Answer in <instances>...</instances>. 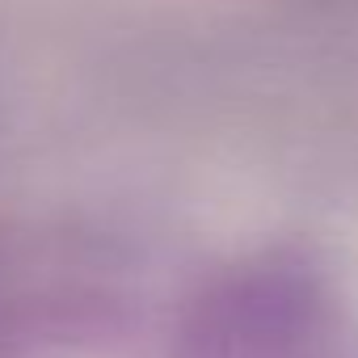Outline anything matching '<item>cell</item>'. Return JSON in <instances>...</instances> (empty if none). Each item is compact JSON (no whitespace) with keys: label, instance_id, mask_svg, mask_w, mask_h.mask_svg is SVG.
I'll return each mask as SVG.
<instances>
[{"label":"cell","instance_id":"obj_1","mask_svg":"<svg viewBox=\"0 0 358 358\" xmlns=\"http://www.w3.org/2000/svg\"><path fill=\"white\" fill-rule=\"evenodd\" d=\"M169 358H354L341 282L308 245L245 253L186 295Z\"/></svg>","mask_w":358,"mask_h":358},{"label":"cell","instance_id":"obj_2","mask_svg":"<svg viewBox=\"0 0 358 358\" xmlns=\"http://www.w3.org/2000/svg\"><path fill=\"white\" fill-rule=\"evenodd\" d=\"M135 287L118 236L72 220H0V358L68 350L110 333Z\"/></svg>","mask_w":358,"mask_h":358}]
</instances>
